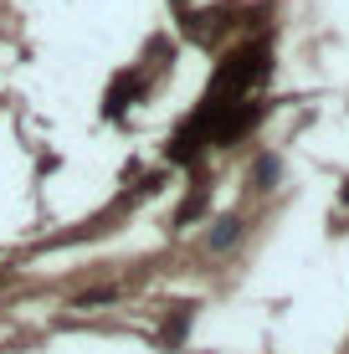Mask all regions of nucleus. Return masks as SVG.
I'll use <instances>...</instances> for the list:
<instances>
[{"label": "nucleus", "instance_id": "f257e3e1", "mask_svg": "<svg viewBox=\"0 0 349 354\" xmlns=\"http://www.w3.org/2000/svg\"><path fill=\"white\" fill-rule=\"evenodd\" d=\"M129 97H134V77H118L113 82V93H108V103H103V113H124V108H129Z\"/></svg>", "mask_w": 349, "mask_h": 354}]
</instances>
